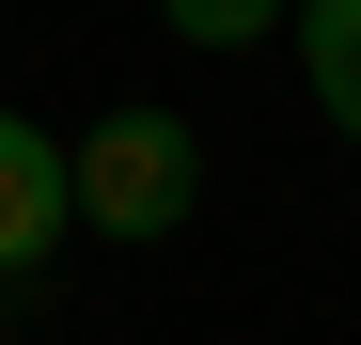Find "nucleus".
I'll list each match as a JSON object with an SVG mask.
<instances>
[{
    "label": "nucleus",
    "instance_id": "7ed1b4c3",
    "mask_svg": "<svg viewBox=\"0 0 361 345\" xmlns=\"http://www.w3.org/2000/svg\"><path fill=\"white\" fill-rule=\"evenodd\" d=\"M283 32H298V79H314V110L361 142V0H283Z\"/></svg>",
    "mask_w": 361,
    "mask_h": 345
},
{
    "label": "nucleus",
    "instance_id": "f03ea898",
    "mask_svg": "<svg viewBox=\"0 0 361 345\" xmlns=\"http://www.w3.org/2000/svg\"><path fill=\"white\" fill-rule=\"evenodd\" d=\"M63 236H79V220H63V142H47L32 110H0V299H16Z\"/></svg>",
    "mask_w": 361,
    "mask_h": 345
},
{
    "label": "nucleus",
    "instance_id": "20e7f679",
    "mask_svg": "<svg viewBox=\"0 0 361 345\" xmlns=\"http://www.w3.org/2000/svg\"><path fill=\"white\" fill-rule=\"evenodd\" d=\"M157 32H189V47H267L283 0H157Z\"/></svg>",
    "mask_w": 361,
    "mask_h": 345
},
{
    "label": "nucleus",
    "instance_id": "f257e3e1",
    "mask_svg": "<svg viewBox=\"0 0 361 345\" xmlns=\"http://www.w3.org/2000/svg\"><path fill=\"white\" fill-rule=\"evenodd\" d=\"M189 204H204V142H189V110H94V126L63 142V220L110 251H157V236H189Z\"/></svg>",
    "mask_w": 361,
    "mask_h": 345
}]
</instances>
